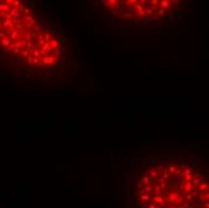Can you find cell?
Wrapping results in <instances>:
<instances>
[{
  "label": "cell",
  "instance_id": "obj_1",
  "mask_svg": "<svg viewBox=\"0 0 209 208\" xmlns=\"http://www.w3.org/2000/svg\"><path fill=\"white\" fill-rule=\"evenodd\" d=\"M126 208H209L208 166L189 149H159L127 174Z\"/></svg>",
  "mask_w": 209,
  "mask_h": 208
},
{
  "label": "cell",
  "instance_id": "obj_3",
  "mask_svg": "<svg viewBox=\"0 0 209 208\" xmlns=\"http://www.w3.org/2000/svg\"><path fill=\"white\" fill-rule=\"evenodd\" d=\"M101 12L114 23L124 27L155 25L181 13L183 1L176 0H105Z\"/></svg>",
  "mask_w": 209,
  "mask_h": 208
},
{
  "label": "cell",
  "instance_id": "obj_2",
  "mask_svg": "<svg viewBox=\"0 0 209 208\" xmlns=\"http://www.w3.org/2000/svg\"><path fill=\"white\" fill-rule=\"evenodd\" d=\"M0 53L37 81H51L69 61L60 31L33 4L0 0Z\"/></svg>",
  "mask_w": 209,
  "mask_h": 208
}]
</instances>
